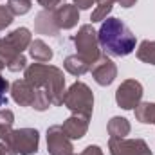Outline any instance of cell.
I'll return each instance as SVG.
<instances>
[{"instance_id": "obj_10", "label": "cell", "mask_w": 155, "mask_h": 155, "mask_svg": "<svg viewBox=\"0 0 155 155\" xmlns=\"http://www.w3.org/2000/svg\"><path fill=\"white\" fill-rule=\"evenodd\" d=\"M38 94H40V88H36L33 83H29L25 78L16 79L11 85V96H13L15 103H18L20 107H35Z\"/></svg>"}, {"instance_id": "obj_3", "label": "cell", "mask_w": 155, "mask_h": 155, "mask_svg": "<svg viewBox=\"0 0 155 155\" xmlns=\"http://www.w3.org/2000/svg\"><path fill=\"white\" fill-rule=\"evenodd\" d=\"M63 105L72 112V114H83V116H92L94 110V94L85 85L83 81H76L71 85V88L63 96Z\"/></svg>"}, {"instance_id": "obj_5", "label": "cell", "mask_w": 155, "mask_h": 155, "mask_svg": "<svg viewBox=\"0 0 155 155\" xmlns=\"http://www.w3.org/2000/svg\"><path fill=\"white\" fill-rule=\"evenodd\" d=\"M2 143L9 144L18 155H33L38 152L40 134L36 128H20V130H13L7 135V139Z\"/></svg>"}, {"instance_id": "obj_19", "label": "cell", "mask_w": 155, "mask_h": 155, "mask_svg": "<svg viewBox=\"0 0 155 155\" xmlns=\"http://www.w3.org/2000/svg\"><path fill=\"white\" fill-rule=\"evenodd\" d=\"M135 119L144 124H155V103H139L135 108Z\"/></svg>"}, {"instance_id": "obj_26", "label": "cell", "mask_w": 155, "mask_h": 155, "mask_svg": "<svg viewBox=\"0 0 155 155\" xmlns=\"http://www.w3.org/2000/svg\"><path fill=\"white\" fill-rule=\"evenodd\" d=\"M36 2H38L43 9L52 11V9H56L58 5H61V2H63V0H36Z\"/></svg>"}, {"instance_id": "obj_27", "label": "cell", "mask_w": 155, "mask_h": 155, "mask_svg": "<svg viewBox=\"0 0 155 155\" xmlns=\"http://www.w3.org/2000/svg\"><path fill=\"white\" fill-rule=\"evenodd\" d=\"M79 155H103V150L97 144H90V146H87Z\"/></svg>"}, {"instance_id": "obj_30", "label": "cell", "mask_w": 155, "mask_h": 155, "mask_svg": "<svg viewBox=\"0 0 155 155\" xmlns=\"http://www.w3.org/2000/svg\"><path fill=\"white\" fill-rule=\"evenodd\" d=\"M2 69H4V63H2V61H0V72H2Z\"/></svg>"}, {"instance_id": "obj_24", "label": "cell", "mask_w": 155, "mask_h": 155, "mask_svg": "<svg viewBox=\"0 0 155 155\" xmlns=\"http://www.w3.org/2000/svg\"><path fill=\"white\" fill-rule=\"evenodd\" d=\"M13 13L9 11L7 5H0V31H4L5 27H9L13 24Z\"/></svg>"}, {"instance_id": "obj_12", "label": "cell", "mask_w": 155, "mask_h": 155, "mask_svg": "<svg viewBox=\"0 0 155 155\" xmlns=\"http://www.w3.org/2000/svg\"><path fill=\"white\" fill-rule=\"evenodd\" d=\"M54 13V20H56V25L61 29H72L78 25V20H79V11L74 4H61L58 5L56 9H52Z\"/></svg>"}, {"instance_id": "obj_1", "label": "cell", "mask_w": 155, "mask_h": 155, "mask_svg": "<svg viewBox=\"0 0 155 155\" xmlns=\"http://www.w3.org/2000/svg\"><path fill=\"white\" fill-rule=\"evenodd\" d=\"M99 47L110 54V56H128L135 51L137 38L130 31V27L114 16H108L103 20L99 31H97Z\"/></svg>"}, {"instance_id": "obj_21", "label": "cell", "mask_w": 155, "mask_h": 155, "mask_svg": "<svg viewBox=\"0 0 155 155\" xmlns=\"http://www.w3.org/2000/svg\"><path fill=\"white\" fill-rule=\"evenodd\" d=\"M13 123H15V114L9 108L0 110V141H5L7 135L13 132Z\"/></svg>"}, {"instance_id": "obj_16", "label": "cell", "mask_w": 155, "mask_h": 155, "mask_svg": "<svg viewBox=\"0 0 155 155\" xmlns=\"http://www.w3.org/2000/svg\"><path fill=\"white\" fill-rule=\"evenodd\" d=\"M29 54L35 61L38 63H47L52 60V49L43 41V40H33L31 45H29Z\"/></svg>"}, {"instance_id": "obj_7", "label": "cell", "mask_w": 155, "mask_h": 155, "mask_svg": "<svg viewBox=\"0 0 155 155\" xmlns=\"http://www.w3.org/2000/svg\"><path fill=\"white\" fill-rule=\"evenodd\" d=\"M47 152L51 155H74V146L61 130V124H54L47 130Z\"/></svg>"}, {"instance_id": "obj_18", "label": "cell", "mask_w": 155, "mask_h": 155, "mask_svg": "<svg viewBox=\"0 0 155 155\" xmlns=\"http://www.w3.org/2000/svg\"><path fill=\"white\" fill-rule=\"evenodd\" d=\"M63 67H65V71H67L69 74H72V76H83L87 71H90V65H88L79 54H71V56H67L65 61H63Z\"/></svg>"}, {"instance_id": "obj_6", "label": "cell", "mask_w": 155, "mask_h": 155, "mask_svg": "<svg viewBox=\"0 0 155 155\" xmlns=\"http://www.w3.org/2000/svg\"><path fill=\"white\" fill-rule=\"evenodd\" d=\"M143 99V85L137 79H124L116 92L117 105L124 110H134Z\"/></svg>"}, {"instance_id": "obj_28", "label": "cell", "mask_w": 155, "mask_h": 155, "mask_svg": "<svg viewBox=\"0 0 155 155\" xmlns=\"http://www.w3.org/2000/svg\"><path fill=\"white\" fill-rule=\"evenodd\" d=\"M96 2H99V0H74V5L78 9H90Z\"/></svg>"}, {"instance_id": "obj_29", "label": "cell", "mask_w": 155, "mask_h": 155, "mask_svg": "<svg viewBox=\"0 0 155 155\" xmlns=\"http://www.w3.org/2000/svg\"><path fill=\"white\" fill-rule=\"evenodd\" d=\"M116 2H117V4H121L123 7H132L137 0H116Z\"/></svg>"}, {"instance_id": "obj_25", "label": "cell", "mask_w": 155, "mask_h": 155, "mask_svg": "<svg viewBox=\"0 0 155 155\" xmlns=\"http://www.w3.org/2000/svg\"><path fill=\"white\" fill-rule=\"evenodd\" d=\"M7 90H9V81L0 74V107H7Z\"/></svg>"}, {"instance_id": "obj_31", "label": "cell", "mask_w": 155, "mask_h": 155, "mask_svg": "<svg viewBox=\"0 0 155 155\" xmlns=\"http://www.w3.org/2000/svg\"><path fill=\"white\" fill-rule=\"evenodd\" d=\"M0 155H5V153H4V150H2V148H0Z\"/></svg>"}, {"instance_id": "obj_14", "label": "cell", "mask_w": 155, "mask_h": 155, "mask_svg": "<svg viewBox=\"0 0 155 155\" xmlns=\"http://www.w3.org/2000/svg\"><path fill=\"white\" fill-rule=\"evenodd\" d=\"M35 31L38 35H47V36H58L60 33V27L56 25V20H54V13L52 11H40L36 15V20H35Z\"/></svg>"}, {"instance_id": "obj_13", "label": "cell", "mask_w": 155, "mask_h": 155, "mask_svg": "<svg viewBox=\"0 0 155 155\" xmlns=\"http://www.w3.org/2000/svg\"><path fill=\"white\" fill-rule=\"evenodd\" d=\"M88 121L90 116H83V114H72L63 124H61V130L65 132V135L72 141V139H81L87 130H88Z\"/></svg>"}, {"instance_id": "obj_15", "label": "cell", "mask_w": 155, "mask_h": 155, "mask_svg": "<svg viewBox=\"0 0 155 155\" xmlns=\"http://www.w3.org/2000/svg\"><path fill=\"white\" fill-rule=\"evenodd\" d=\"M4 40L13 47V49H16L18 52H24L25 49H29V45H31V31L27 29V27H18V29H15L13 33H9V35H5Z\"/></svg>"}, {"instance_id": "obj_8", "label": "cell", "mask_w": 155, "mask_h": 155, "mask_svg": "<svg viewBox=\"0 0 155 155\" xmlns=\"http://www.w3.org/2000/svg\"><path fill=\"white\" fill-rule=\"evenodd\" d=\"M108 150L110 155H152L148 144L143 139H110Z\"/></svg>"}, {"instance_id": "obj_2", "label": "cell", "mask_w": 155, "mask_h": 155, "mask_svg": "<svg viewBox=\"0 0 155 155\" xmlns=\"http://www.w3.org/2000/svg\"><path fill=\"white\" fill-rule=\"evenodd\" d=\"M24 78L33 83L36 88L43 90L51 101L52 107L63 105V96H65V78L63 72L54 67V65H47V63H33L29 67H25V74Z\"/></svg>"}, {"instance_id": "obj_20", "label": "cell", "mask_w": 155, "mask_h": 155, "mask_svg": "<svg viewBox=\"0 0 155 155\" xmlns=\"http://www.w3.org/2000/svg\"><path fill=\"white\" fill-rule=\"evenodd\" d=\"M137 58L144 63L155 65V40H144L137 49Z\"/></svg>"}, {"instance_id": "obj_17", "label": "cell", "mask_w": 155, "mask_h": 155, "mask_svg": "<svg viewBox=\"0 0 155 155\" xmlns=\"http://www.w3.org/2000/svg\"><path fill=\"white\" fill-rule=\"evenodd\" d=\"M130 130H132V126H130V123H128L126 117L116 116L108 121V134H110V139H123V137H126V135L130 134Z\"/></svg>"}, {"instance_id": "obj_9", "label": "cell", "mask_w": 155, "mask_h": 155, "mask_svg": "<svg viewBox=\"0 0 155 155\" xmlns=\"http://www.w3.org/2000/svg\"><path fill=\"white\" fill-rule=\"evenodd\" d=\"M90 72H92V78H94V81L97 85L108 87V85L114 83V79L117 78V67L107 54H101L97 58V61L90 65Z\"/></svg>"}, {"instance_id": "obj_22", "label": "cell", "mask_w": 155, "mask_h": 155, "mask_svg": "<svg viewBox=\"0 0 155 155\" xmlns=\"http://www.w3.org/2000/svg\"><path fill=\"white\" fill-rule=\"evenodd\" d=\"M114 2H116V0H99L97 5H96V9L92 11V16H90L92 24H94V22H103L105 18H108L110 11H112V7H114Z\"/></svg>"}, {"instance_id": "obj_4", "label": "cell", "mask_w": 155, "mask_h": 155, "mask_svg": "<svg viewBox=\"0 0 155 155\" xmlns=\"http://www.w3.org/2000/svg\"><path fill=\"white\" fill-rule=\"evenodd\" d=\"M72 41H74V45H76V49H78V54H79L88 65L96 63L97 58L101 56L97 33L94 31V27H92L90 24L81 25L79 31H78V35L72 38Z\"/></svg>"}, {"instance_id": "obj_11", "label": "cell", "mask_w": 155, "mask_h": 155, "mask_svg": "<svg viewBox=\"0 0 155 155\" xmlns=\"http://www.w3.org/2000/svg\"><path fill=\"white\" fill-rule=\"evenodd\" d=\"M0 61L4 63V67H7L11 72H18L24 71L27 65V60L22 52H18L16 49H13L4 38H0Z\"/></svg>"}, {"instance_id": "obj_23", "label": "cell", "mask_w": 155, "mask_h": 155, "mask_svg": "<svg viewBox=\"0 0 155 155\" xmlns=\"http://www.w3.org/2000/svg\"><path fill=\"white\" fill-rule=\"evenodd\" d=\"M31 4H33L31 0H9L7 7L15 16H20V15H25L31 11Z\"/></svg>"}]
</instances>
